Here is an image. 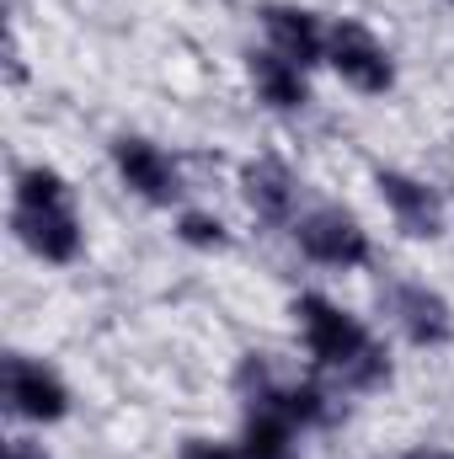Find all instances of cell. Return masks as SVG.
I'll return each instance as SVG.
<instances>
[{
  "instance_id": "1",
  "label": "cell",
  "mask_w": 454,
  "mask_h": 459,
  "mask_svg": "<svg viewBox=\"0 0 454 459\" xmlns=\"http://www.w3.org/2000/svg\"><path fill=\"white\" fill-rule=\"evenodd\" d=\"M294 321H300V332H305L310 358H316L327 374H337L347 390H374V385L390 379V358H385V347L374 342L353 316H342L332 299H321V294H300V299H294Z\"/></svg>"
},
{
  "instance_id": "2",
  "label": "cell",
  "mask_w": 454,
  "mask_h": 459,
  "mask_svg": "<svg viewBox=\"0 0 454 459\" xmlns=\"http://www.w3.org/2000/svg\"><path fill=\"white\" fill-rule=\"evenodd\" d=\"M11 230L27 251L43 262H75L81 256V220L70 204V187L48 166H27L16 177V204H11Z\"/></svg>"
},
{
  "instance_id": "3",
  "label": "cell",
  "mask_w": 454,
  "mask_h": 459,
  "mask_svg": "<svg viewBox=\"0 0 454 459\" xmlns=\"http://www.w3.org/2000/svg\"><path fill=\"white\" fill-rule=\"evenodd\" d=\"M327 59H332V70H337L342 81H347L353 91H363V97H385V91L396 86L390 54H385V48L374 43V32L358 27V22H337V27L327 32Z\"/></svg>"
},
{
  "instance_id": "4",
  "label": "cell",
  "mask_w": 454,
  "mask_h": 459,
  "mask_svg": "<svg viewBox=\"0 0 454 459\" xmlns=\"http://www.w3.org/2000/svg\"><path fill=\"white\" fill-rule=\"evenodd\" d=\"M0 379H5V411H16L27 422H59L70 411L65 379L54 368H43L38 358H27V352H5Z\"/></svg>"
},
{
  "instance_id": "5",
  "label": "cell",
  "mask_w": 454,
  "mask_h": 459,
  "mask_svg": "<svg viewBox=\"0 0 454 459\" xmlns=\"http://www.w3.org/2000/svg\"><path fill=\"white\" fill-rule=\"evenodd\" d=\"M380 305H385V310H390V321L406 332V342L444 347L454 337L450 305H444V294H433L428 283H406V278H396V283H385V289H380Z\"/></svg>"
},
{
  "instance_id": "6",
  "label": "cell",
  "mask_w": 454,
  "mask_h": 459,
  "mask_svg": "<svg viewBox=\"0 0 454 459\" xmlns=\"http://www.w3.org/2000/svg\"><path fill=\"white\" fill-rule=\"evenodd\" d=\"M300 251L321 267H363L369 262V235L347 209H316L300 220Z\"/></svg>"
},
{
  "instance_id": "7",
  "label": "cell",
  "mask_w": 454,
  "mask_h": 459,
  "mask_svg": "<svg viewBox=\"0 0 454 459\" xmlns=\"http://www.w3.org/2000/svg\"><path fill=\"white\" fill-rule=\"evenodd\" d=\"M374 187H380L385 209L396 214V225L406 230L412 240H433V235H444V204H439V193H433L428 182L401 177V171H374Z\"/></svg>"
},
{
  "instance_id": "8",
  "label": "cell",
  "mask_w": 454,
  "mask_h": 459,
  "mask_svg": "<svg viewBox=\"0 0 454 459\" xmlns=\"http://www.w3.org/2000/svg\"><path fill=\"white\" fill-rule=\"evenodd\" d=\"M113 166L118 177L144 198V204H171L182 187H177V166L150 144V139H139V134H123L113 139Z\"/></svg>"
},
{
  "instance_id": "9",
  "label": "cell",
  "mask_w": 454,
  "mask_h": 459,
  "mask_svg": "<svg viewBox=\"0 0 454 459\" xmlns=\"http://www.w3.org/2000/svg\"><path fill=\"white\" fill-rule=\"evenodd\" d=\"M262 27L273 38V54H284L289 65L310 70L327 59V38H321V22L300 5H262Z\"/></svg>"
},
{
  "instance_id": "10",
  "label": "cell",
  "mask_w": 454,
  "mask_h": 459,
  "mask_svg": "<svg viewBox=\"0 0 454 459\" xmlns=\"http://www.w3.org/2000/svg\"><path fill=\"white\" fill-rule=\"evenodd\" d=\"M240 193H246V204H251V214L262 225H289V214H294V177H289L284 160H273V155L251 160L240 171Z\"/></svg>"
},
{
  "instance_id": "11",
  "label": "cell",
  "mask_w": 454,
  "mask_h": 459,
  "mask_svg": "<svg viewBox=\"0 0 454 459\" xmlns=\"http://www.w3.org/2000/svg\"><path fill=\"white\" fill-rule=\"evenodd\" d=\"M251 86H257V97H262L267 108H278V113H294V108L310 102V91H305V70L289 65V59L273 54V48L251 54Z\"/></svg>"
},
{
  "instance_id": "12",
  "label": "cell",
  "mask_w": 454,
  "mask_h": 459,
  "mask_svg": "<svg viewBox=\"0 0 454 459\" xmlns=\"http://www.w3.org/2000/svg\"><path fill=\"white\" fill-rule=\"evenodd\" d=\"M240 459H294V422L273 406H251L240 433Z\"/></svg>"
},
{
  "instance_id": "13",
  "label": "cell",
  "mask_w": 454,
  "mask_h": 459,
  "mask_svg": "<svg viewBox=\"0 0 454 459\" xmlns=\"http://www.w3.org/2000/svg\"><path fill=\"white\" fill-rule=\"evenodd\" d=\"M177 235H182L188 246H198V251H225V246H230L225 225H220V220H209V214H182Z\"/></svg>"
},
{
  "instance_id": "14",
  "label": "cell",
  "mask_w": 454,
  "mask_h": 459,
  "mask_svg": "<svg viewBox=\"0 0 454 459\" xmlns=\"http://www.w3.org/2000/svg\"><path fill=\"white\" fill-rule=\"evenodd\" d=\"M177 459H235V455H230V449H220V444H209V438H188Z\"/></svg>"
},
{
  "instance_id": "15",
  "label": "cell",
  "mask_w": 454,
  "mask_h": 459,
  "mask_svg": "<svg viewBox=\"0 0 454 459\" xmlns=\"http://www.w3.org/2000/svg\"><path fill=\"white\" fill-rule=\"evenodd\" d=\"M5 459H48V455H43L32 438H11V444H5Z\"/></svg>"
},
{
  "instance_id": "16",
  "label": "cell",
  "mask_w": 454,
  "mask_h": 459,
  "mask_svg": "<svg viewBox=\"0 0 454 459\" xmlns=\"http://www.w3.org/2000/svg\"><path fill=\"white\" fill-rule=\"evenodd\" d=\"M450 5H454V0H450Z\"/></svg>"
}]
</instances>
